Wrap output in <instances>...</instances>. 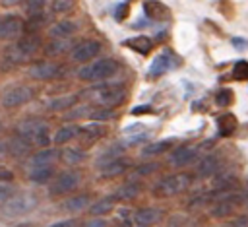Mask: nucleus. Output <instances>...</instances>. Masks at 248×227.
<instances>
[{
  "label": "nucleus",
  "mask_w": 248,
  "mask_h": 227,
  "mask_svg": "<svg viewBox=\"0 0 248 227\" xmlns=\"http://www.w3.org/2000/svg\"><path fill=\"white\" fill-rule=\"evenodd\" d=\"M81 97H85L91 103H97V107L112 109V107L124 103V99H126V87H124V83H107V81H101L99 85H91L89 89H85L81 93Z\"/></svg>",
  "instance_id": "1"
},
{
  "label": "nucleus",
  "mask_w": 248,
  "mask_h": 227,
  "mask_svg": "<svg viewBox=\"0 0 248 227\" xmlns=\"http://www.w3.org/2000/svg\"><path fill=\"white\" fill-rule=\"evenodd\" d=\"M16 134L21 136L23 140H27L31 146H37L41 149H45L52 140L48 124L37 116H29V118H23L21 122H17Z\"/></svg>",
  "instance_id": "2"
},
{
  "label": "nucleus",
  "mask_w": 248,
  "mask_h": 227,
  "mask_svg": "<svg viewBox=\"0 0 248 227\" xmlns=\"http://www.w3.org/2000/svg\"><path fill=\"white\" fill-rule=\"evenodd\" d=\"M194 182V177L190 173H174L165 178H161L153 186V196L155 198H172L182 192H186Z\"/></svg>",
  "instance_id": "3"
},
{
  "label": "nucleus",
  "mask_w": 248,
  "mask_h": 227,
  "mask_svg": "<svg viewBox=\"0 0 248 227\" xmlns=\"http://www.w3.org/2000/svg\"><path fill=\"white\" fill-rule=\"evenodd\" d=\"M213 194V192H211ZM244 206L242 192H231V194H213V204H211V217L215 219H229L232 217L238 208Z\"/></svg>",
  "instance_id": "4"
},
{
  "label": "nucleus",
  "mask_w": 248,
  "mask_h": 227,
  "mask_svg": "<svg viewBox=\"0 0 248 227\" xmlns=\"http://www.w3.org/2000/svg\"><path fill=\"white\" fill-rule=\"evenodd\" d=\"M118 72V64L110 58H99L87 66H83L78 72V78L83 81H105L108 78H112Z\"/></svg>",
  "instance_id": "5"
},
{
  "label": "nucleus",
  "mask_w": 248,
  "mask_h": 227,
  "mask_svg": "<svg viewBox=\"0 0 248 227\" xmlns=\"http://www.w3.org/2000/svg\"><path fill=\"white\" fill-rule=\"evenodd\" d=\"M35 206H37V198L33 194H29V192H17L14 198L6 200L0 206V211L6 217H21V215L29 213Z\"/></svg>",
  "instance_id": "6"
},
{
  "label": "nucleus",
  "mask_w": 248,
  "mask_h": 227,
  "mask_svg": "<svg viewBox=\"0 0 248 227\" xmlns=\"http://www.w3.org/2000/svg\"><path fill=\"white\" fill-rule=\"evenodd\" d=\"M81 182V175L74 169H68V171H62L58 173L50 186H48V196L50 198H56V196H64V194H70L72 190H76Z\"/></svg>",
  "instance_id": "7"
},
{
  "label": "nucleus",
  "mask_w": 248,
  "mask_h": 227,
  "mask_svg": "<svg viewBox=\"0 0 248 227\" xmlns=\"http://www.w3.org/2000/svg\"><path fill=\"white\" fill-rule=\"evenodd\" d=\"M33 97V91L29 85H12L10 89L4 91L0 103L4 109H16V107H21L25 103H29Z\"/></svg>",
  "instance_id": "8"
},
{
  "label": "nucleus",
  "mask_w": 248,
  "mask_h": 227,
  "mask_svg": "<svg viewBox=\"0 0 248 227\" xmlns=\"http://www.w3.org/2000/svg\"><path fill=\"white\" fill-rule=\"evenodd\" d=\"M223 169V161L217 153H209L203 159H200V163L196 165V173L202 178H209V177H217Z\"/></svg>",
  "instance_id": "9"
},
{
  "label": "nucleus",
  "mask_w": 248,
  "mask_h": 227,
  "mask_svg": "<svg viewBox=\"0 0 248 227\" xmlns=\"http://www.w3.org/2000/svg\"><path fill=\"white\" fill-rule=\"evenodd\" d=\"M23 19L19 16H4L0 17V41H8L17 37L23 31Z\"/></svg>",
  "instance_id": "10"
},
{
  "label": "nucleus",
  "mask_w": 248,
  "mask_h": 227,
  "mask_svg": "<svg viewBox=\"0 0 248 227\" xmlns=\"http://www.w3.org/2000/svg\"><path fill=\"white\" fill-rule=\"evenodd\" d=\"M165 217V211L161 208H140L134 211V223L138 227H149V225H155L159 223L161 219Z\"/></svg>",
  "instance_id": "11"
},
{
  "label": "nucleus",
  "mask_w": 248,
  "mask_h": 227,
  "mask_svg": "<svg viewBox=\"0 0 248 227\" xmlns=\"http://www.w3.org/2000/svg\"><path fill=\"white\" fill-rule=\"evenodd\" d=\"M99 52H101V43L89 39V41H83V43H79V45H76L72 49V60H76V62H87V60L95 58Z\"/></svg>",
  "instance_id": "12"
},
{
  "label": "nucleus",
  "mask_w": 248,
  "mask_h": 227,
  "mask_svg": "<svg viewBox=\"0 0 248 227\" xmlns=\"http://www.w3.org/2000/svg\"><path fill=\"white\" fill-rule=\"evenodd\" d=\"M178 64V60H176V56L170 52V50H163L159 56H155V60L151 62V66H149V76L151 78H159V76H163L167 70H170L172 66H176Z\"/></svg>",
  "instance_id": "13"
},
{
  "label": "nucleus",
  "mask_w": 248,
  "mask_h": 227,
  "mask_svg": "<svg viewBox=\"0 0 248 227\" xmlns=\"http://www.w3.org/2000/svg\"><path fill=\"white\" fill-rule=\"evenodd\" d=\"M60 70H62V66L56 62H35L29 68V76L33 80H52L60 74Z\"/></svg>",
  "instance_id": "14"
},
{
  "label": "nucleus",
  "mask_w": 248,
  "mask_h": 227,
  "mask_svg": "<svg viewBox=\"0 0 248 227\" xmlns=\"http://www.w3.org/2000/svg\"><path fill=\"white\" fill-rule=\"evenodd\" d=\"M198 159V147H190V146H182L176 147L170 155H169V163L172 167H186L190 163H194Z\"/></svg>",
  "instance_id": "15"
},
{
  "label": "nucleus",
  "mask_w": 248,
  "mask_h": 227,
  "mask_svg": "<svg viewBox=\"0 0 248 227\" xmlns=\"http://www.w3.org/2000/svg\"><path fill=\"white\" fill-rule=\"evenodd\" d=\"M105 134H107V128L101 122H91V124H85L83 128H79V136L78 138H79V142L83 146H91L97 140H101Z\"/></svg>",
  "instance_id": "16"
},
{
  "label": "nucleus",
  "mask_w": 248,
  "mask_h": 227,
  "mask_svg": "<svg viewBox=\"0 0 248 227\" xmlns=\"http://www.w3.org/2000/svg\"><path fill=\"white\" fill-rule=\"evenodd\" d=\"M56 159H60V151L45 147V149H39L37 153H33L29 157V167L31 169H35V167H50Z\"/></svg>",
  "instance_id": "17"
},
{
  "label": "nucleus",
  "mask_w": 248,
  "mask_h": 227,
  "mask_svg": "<svg viewBox=\"0 0 248 227\" xmlns=\"http://www.w3.org/2000/svg\"><path fill=\"white\" fill-rule=\"evenodd\" d=\"M130 167H132V161H130V159L118 157V159H114V161L103 165V167L99 169V173H101L103 178H114V177H120L122 173H126Z\"/></svg>",
  "instance_id": "18"
},
{
  "label": "nucleus",
  "mask_w": 248,
  "mask_h": 227,
  "mask_svg": "<svg viewBox=\"0 0 248 227\" xmlns=\"http://www.w3.org/2000/svg\"><path fill=\"white\" fill-rule=\"evenodd\" d=\"M85 208H91V196L89 194H78V196H70L68 200L62 202V210L68 213H79Z\"/></svg>",
  "instance_id": "19"
},
{
  "label": "nucleus",
  "mask_w": 248,
  "mask_h": 227,
  "mask_svg": "<svg viewBox=\"0 0 248 227\" xmlns=\"http://www.w3.org/2000/svg\"><path fill=\"white\" fill-rule=\"evenodd\" d=\"M116 202H118V198H116L114 194L103 196L101 200H97L95 204H91L89 213H91V215H95V217H103V215H107V213H110V211L114 210Z\"/></svg>",
  "instance_id": "20"
},
{
  "label": "nucleus",
  "mask_w": 248,
  "mask_h": 227,
  "mask_svg": "<svg viewBox=\"0 0 248 227\" xmlns=\"http://www.w3.org/2000/svg\"><path fill=\"white\" fill-rule=\"evenodd\" d=\"M76 31H78V25H76L74 21L62 19V21L54 23V25L48 29V35H50V37H54V39H70Z\"/></svg>",
  "instance_id": "21"
},
{
  "label": "nucleus",
  "mask_w": 248,
  "mask_h": 227,
  "mask_svg": "<svg viewBox=\"0 0 248 227\" xmlns=\"http://www.w3.org/2000/svg\"><path fill=\"white\" fill-rule=\"evenodd\" d=\"M238 128V120L234 114L231 113H225V114H219L217 116V130H219V136H232Z\"/></svg>",
  "instance_id": "22"
},
{
  "label": "nucleus",
  "mask_w": 248,
  "mask_h": 227,
  "mask_svg": "<svg viewBox=\"0 0 248 227\" xmlns=\"http://www.w3.org/2000/svg\"><path fill=\"white\" fill-rule=\"evenodd\" d=\"M29 149H31V144L27 140H23L21 136H17V134H14L8 142V153L14 155V157H23V155L29 153Z\"/></svg>",
  "instance_id": "23"
},
{
  "label": "nucleus",
  "mask_w": 248,
  "mask_h": 227,
  "mask_svg": "<svg viewBox=\"0 0 248 227\" xmlns=\"http://www.w3.org/2000/svg\"><path fill=\"white\" fill-rule=\"evenodd\" d=\"M143 12H145V16H147L149 19H153V21L163 19V17L169 16L167 6H163V4L157 2V0H145V2H143Z\"/></svg>",
  "instance_id": "24"
},
{
  "label": "nucleus",
  "mask_w": 248,
  "mask_h": 227,
  "mask_svg": "<svg viewBox=\"0 0 248 227\" xmlns=\"http://www.w3.org/2000/svg\"><path fill=\"white\" fill-rule=\"evenodd\" d=\"M141 194V184L138 182V180H128L126 184H122L120 188H116V192H114V196L118 198V200H134V198H138Z\"/></svg>",
  "instance_id": "25"
},
{
  "label": "nucleus",
  "mask_w": 248,
  "mask_h": 227,
  "mask_svg": "<svg viewBox=\"0 0 248 227\" xmlns=\"http://www.w3.org/2000/svg\"><path fill=\"white\" fill-rule=\"evenodd\" d=\"M52 178H54L52 165L50 167H35L29 171V180L33 184H46V182H52Z\"/></svg>",
  "instance_id": "26"
},
{
  "label": "nucleus",
  "mask_w": 248,
  "mask_h": 227,
  "mask_svg": "<svg viewBox=\"0 0 248 227\" xmlns=\"http://www.w3.org/2000/svg\"><path fill=\"white\" fill-rule=\"evenodd\" d=\"M78 136H79V126L68 122V124H64L60 130L54 132L52 142H54V144H66V142H70V140H74V138H78Z\"/></svg>",
  "instance_id": "27"
},
{
  "label": "nucleus",
  "mask_w": 248,
  "mask_h": 227,
  "mask_svg": "<svg viewBox=\"0 0 248 227\" xmlns=\"http://www.w3.org/2000/svg\"><path fill=\"white\" fill-rule=\"evenodd\" d=\"M76 101H78V95H62V97H54V99H50L46 107H48V111L58 113V111H64V109L74 107Z\"/></svg>",
  "instance_id": "28"
},
{
  "label": "nucleus",
  "mask_w": 248,
  "mask_h": 227,
  "mask_svg": "<svg viewBox=\"0 0 248 227\" xmlns=\"http://www.w3.org/2000/svg\"><path fill=\"white\" fill-rule=\"evenodd\" d=\"M60 159L66 165H78L85 159V153L81 151V147H64L60 149Z\"/></svg>",
  "instance_id": "29"
},
{
  "label": "nucleus",
  "mask_w": 248,
  "mask_h": 227,
  "mask_svg": "<svg viewBox=\"0 0 248 227\" xmlns=\"http://www.w3.org/2000/svg\"><path fill=\"white\" fill-rule=\"evenodd\" d=\"M126 47H130L132 50L140 52V54H149V50L153 49V41L149 37H134L126 41Z\"/></svg>",
  "instance_id": "30"
},
{
  "label": "nucleus",
  "mask_w": 248,
  "mask_h": 227,
  "mask_svg": "<svg viewBox=\"0 0 248 227\" xmlns=\"http://www.w3.org/2000/svg\"><path fill=\"white\" fill-rule=\"evenodd\" d=\"M172 144H174V140H161V142H153V144H147V146L141 149V155H143V157L159 155V153L167 151V149H169Z\"/></svg>",
  "instance_id": "31"
},
{
  "label": "nucleus",
  "mask_w": 248,
  "mask_h": 227,
  "mask_svg": "<svg viewBox=\"0 0 248 227\" xmlns=\"http://www.w3.org/2000/svg\"><path fill=\"white\" fill-rule=\"evenodd\" d=\"M4 56H6V60L10 62V64H21V62H25L29 56L17 47V43H14V45H10L6 50H4Z\"/></svg>",
  "instance_id": "32"
},
{
  "label": "nucleus",
  "mask_w": 248,
  "mask_h": 227,
  "mask_svg": "<svg viewBox=\"0 0 248 227\" xmlns=\"http://www.w3.org/2000/svg\"><path fill=\"white\" fill-rule=\"evenodd\" d=\"M122 147L120 146H112V147H108L105 153H101L99 155V159L95 161V167L97 169H101L103 165H107V163H110V161H114V159H118V157H122Z\"/></svg>",
  "instance_id": "33"
},
{
  "label": "nucleus",
  "mask_w": 248,
  "mask_h": 227,
  "mask_svg": "<svg viewBox=\"0 0 248 227\" xmlns=\"http://www.w3.org/2000/svg\"><path fill=\"white\" fill-rule=\"evenodd\" d=\"M17 47H19L27 56H31V54L37 50V47H39V37H37V35H33V33L23 35V37L17 41Z\"/></svg>",
  "instance_id": "34"
},
{
  "label": "nucleus",
  "mask_w": 248,
  "mask_h": 227,
  "mask_svg": "<svg viewBox=\"0 0 248 227\" xmlns=\"http://www.w3.org/2000/svg\"><path fill=\"white\" fill-rule=\"evenodd\" d=\"M93 109H95V107H91V105H79V107L72 109L64 118H66L68 122H70V120H76V118H91Z\"/></svg>",
  "instance_id": "35"
},
{
  "label": "nucleus",
  "mask_w": 248,
  "mask_h": 227,
  "mask_svg": "<svg viewBox=\"0 0 248 227\" xmlns=\"http://www.w3.org/2000/svg\"><path fill=\"white\" fill-rule=\"evenodd\" d=\"M159 169V163H143V165H138L136 169H134V178H130V180H136L138 177H149L151 173H155Z\"/></svg>",
  "instance_id": "36"
},
{
  "label": "nucleus",
  "mask_w": 248,
  "mask_h": 227,
  "mask_svg": "<svg viewBox=\"0 0 248 227\" xmlns=\"http://www.w3.org/2000/svg\"><path fill=\"white\" fill-rule=\"evenodd\" d=\"M76 0H52L50 4V12L52 14H64V12H70L74 8Z\"/></svg>",
  "instance_id": "37"
},
{
  "label": "nucleus",
  "mask_w": 248,
  "mask_h": 227,
  "mask_svg": "<svg viewBox=\"0 0 248 227\" xmlns=\"http://www.w3.org/2000/svg\"><path fill=\"white\" fill-rule=\"evenodd\" d=\"M232 78L238 80V81H244L248 80V62L246 60H238L232 68Z\"/></svg>",
  "instance_id": "38"
},
{
  "label": "nucleus",
  "mask_w": 248,
  "mask_h": 227,
  "mask_svg": "<svg viewBox=\"0 0 248 227\" xmlns=\"http://www.w3.org/2000/svg\"><path fill=\"white\" fill-rule=\"evenodd\" d=\"M232 101H234V95H232V91L231 89H221L217 95H215V103L219 105V107H229V105H232Z\"/></svg>",
  "instance_id": "39"
},
{
  "label": "nucleus",
  "mask_w": 248,
  "mask_h": 227,
  "mask_svg": "<svg viewBox=\"0 0 248 227\" xmlns=\"http://www.w3.org/2000/svg\"><path fill=\"white\" fill-rule=\"evenodd\" d=\"M114 116V111L112 109H105V107H95L93 113H91V118L95 122H101V120H110Z\"/></svg>",
  "instance_id": "40"
},
{
  "label": "nucleus",
  "mask_w": 248,
  "mask_h": 227,
  "mask_svg": "<svg viewBox=\"0 0 248 227\" xmlns=\"http://www.w3.org/2000/svg\"><path fill=\"white\" fill-rule=\"evenodd\" d=\"M17 194V188L12 184V182H0V202L4 204L6 200L14 198Z\"/></svg>",
  "instance_id": "41"
},
{
  "label": "nucleus",
  "mask_w": 248,
  "mask_h": 227,
  "mask_svg": "<svg viewBox=\"0 0 248 227\" xmlns=\"http://www.w3.org/2000/svg\"><path fill=\"white\" fill-rule=\"evenodd\" d=\"M68 49V41H50V45L46 47V54L48 56H56V54H60V52H64Z\"/></svg>",
  "instance_id": "42"
},
{
  "label": "nucleus",
  "mask_w": 248,
  "mask_h": 227,
  "mask_svg": "<svg viewBox=\"0 0 248 227\" xmlns=\"http://www.w3.org/2000/svg\"><path fill=\"white\" fill-rule=\"evenodd\" d=\"M45 4H46V0H27V10H29L31 16H35V14L43 12Z\"/></svg>",
  "instance_id": "43"
},
{
  "label": "nucleus",
  "mask_w": 248,
  "mask_h": 227,
  "mask_svg": "<svg viewBox=\"0 0 248 227\" xmlns=\"http://www.w3.org/2000/svg\"><path fill=\"white\" fill-rule=\"evenodd\" d=\"M223 227H248V215H236Z\"/></svg>",
  "instance_id": "44"
},
{
  "label": "nucleus",
  "mask_w": 248,
  "mask_h": 227,
  "mask_svg": "<svg viewBox=\"0 0 248 227\" xmlns=\"http://www.w3.org/2000/svg\"><path fill=\"white\" fill-rule=\"evenodd\" d=\"M126 16H128V2H122V4H118V6L114 8V17H116L118 21H122Z\"/></svg>",
  "instance_id": "45"
},
{
  "label": "nucleus",
  "mask_w": 248,
  "mask_h": 227,
  "mask_svg": "<svg viewBox=\"0 0 248 227\" xmlns=\"http://www.w3.org/2000/svg\"><path fill=\"white\" fill-rule=\"evenodd\" d=\"M14 180V171L0 165V182H12Z\"/></svg>",
  "instance_id": "46"
},
{
  "label": "nucleus",
  "mask_w": 248,
  "mask_h": 227,
  "mask_svg": "<svg viewBox=\"0 0 248 227\" xmlns=\"http://www.w3.org/2000/svg\"><path fill=\"white\" fill-rule=\"evenodd\" d=\"M83 227H108V221L105 217H95V219H89L87 223H83Z\"/></svg>",
  "instance_id": "47"
},
{
  "label": "nucleus",
  "mask_w": 248,
  "mask_h": 227,
  "mask_svg": "<svg viewBox=\"0 0 248 227\" xmlns=\"http://www.w3.org/2000/svg\"><path fill=\"white\" fill-rule=\"evenodd\" d=\"M184 223H186V217L184 215H172V217H169V227H184Z\"/></svg>",
  "instance_id": "48"
},
{
  "label": "nucleus",
  "mask_w": 248,
  "mask_h": 227,
  "mask_svg": "<svg viewBox=\"0 0 248 227\" xmlns=\"http://www.w3.org/2000/svg\"><path fill=\"white\" fill-rule=\"evenodd\" d=\"M48 227H78V219H62V221H54Z\"/></svg>",
  "instance_id": "49"
},
{
  "label": "nucleus",
  "mask_w": 248,
  "mask_h": 227,
  "mask_svg": "<svg viewBox=\"0 0 248 227\" xmlns=\"http://www.w3.org/2000/svg\"><path fill=\"white\" fill-rule=\"evenodd\" d=\"M232 45H234L236 49H246V47H248V43H244V39H238V37L232 39Z\"/></svg>",
  "instance_id": "50"
},
{
  "label": "nucleus",
  "mask_w": 248,
  "mask_h": 227,
  "mask_svg": "<svg viewBox=\"0 0 248 227\" xmlns=\"http://www.w3.org/2000/svg\"><path fill=\"white\" fill-rule=\"evenodd\" d=\"M149 111H151V107L145 105V107H136L132 113H134V114H141V113H149Z\"/></svg>",
  "instance_id": "51"
},
{
  "label": "nucleus",
  "mask_w": 248,
  "mask_h": 227,
  "mask_svg": "<svg viewBox=\"0 0 248 227\" xmlns=\"http://www.w3.org/2000/svg\"><path fill=\"white\" fill-rule=\"evenodd\" d=\"M14 227H39V225L33 223V221H21V223H17V225H14Z\"/></svg>",
  "instance_id": "52"
},
{
  "label": "nucleus",
  "mask_w": 248,
  "mask_h": 227,
  "mask_svg": "<svg viewBox=\"0 0 248 227\" xmlns=\"http://www.w3.org/2000/svg\"><path fill=\"white\" fill-rule=\"evenodd\" d=\"M19 2H23V0H2V6H14V4H19Z\"/></svg>",
  "instance_id": "53"
},
{
  "label": "nucleus",
  "mask_w": 248,
  "mask_h": 227,
  "mask_svg": "<svg viewBox=\"0 0 248 227\" xmlns=\"http://www.w3.org/2000/svg\"><path fill=\"white\" fill-rule=\"evenodd\" d=\"M242 198H244V206L248 208V182H246V186H244V190H242Z\"/></svg>",
  "instance_id": "54"
},
{
  "label": "nucleus",
  "mask_w": 248,
  "mask_h": 227,
  "mask_svg": "<svg viewBox=\"0 0 248 227\" xmlns=\"http://www.w3.org/2000/svg\"><path fill=\"white\" fill-rule=\"evenodd\" d=\"M4 153H8V144L0 142V155H4Z\"/></svg>",
  "instance_id": "55"
},
{
  "label": "nucleus",
  "mask_w": 248,
  "mask_h": 227,
  "mask_svg": "<svg viewBox=\"0 0 248 227\" xmlns=\"http://www.w3.org/2000/svg\"><path fill=\"white\" fill-rule=\"evenodd\" d=\"M0 132H2V120H0Z\"/></svg>",
  "instance_id": "56"
},
{
  "label": "nucleus",
  "mask_w": 248,
  "mask_h": 227,
  "mask_svg": "<svg viewBox=\"0 0 248 227\" xmlns=\"http://www.w3.org/2000/svg\"><path fill=\"white\" fill-rule=\"evenodd\" d=\"M136 227H138V225H136Z\"/></svg>",
  "instance_id": "57"
}]
</instances>
